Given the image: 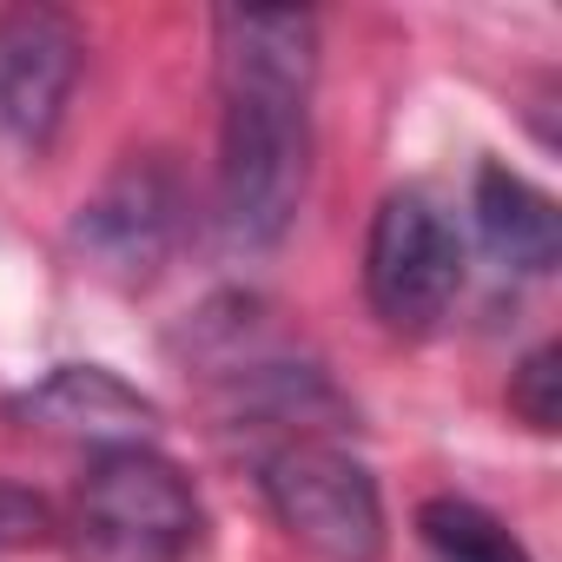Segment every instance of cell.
I'll return each mask as SVG.
<instances>
[{
	"label": "cell",
	"mask_w": 562,
	"mask_h": 562,
	"mask_svg": "<svg viewBox=\"0 0 562 562\" xmlns=\"http://www.w3.org/2000/svg\"><path fill=\"white\" fill-rule=\"evenodd\" d=\"M186 371H199V384L212 391L232 430L265 437L258 450L292 437H338L351 424V404L325 378V364L305 358L258 299H238V292L212 299L186 325Z\"/></svg>",
	"instance_id": "1"
},
{
	"label": "cell",
	"mask_w": 562,
	"mask_h": 562,
	"mask_svg": "<svg viewBox=\"0 0 562 562\" xmlns=\"http://www.w3.org/2000/svg\"><path fill=\"white\" fill-rule=\"evenodd\" d=\"M312 186V106L218 100V232L232 251H271Z\"/></svg>",
	"instance_id": "2"
},
{
	"label": "cell",
	"mask_w": 562,
	"mask_h": 562,
	"mask_svg": "<svg viewBox=\"0 0 562 562\" xmlns=\"http://www.w3.org/2000/svg\"><path fill=\"white\" fill-rule=\"evenodd\" d=\"M258 490L278 529L318 562H378L391 542L378 476L345 450V437H292L258 450Z\"/></svg>",
	"instance_id": "3"
},
{
	"label": "cell",
	"mask_w": 562,
	"mask_h": 562,
	"mask_svg": "<svg viewBox=\"0 0 562 562\" xmlns=\"http://www.w3.org/2000/svg\"><path fill=\"white\" fill-rule=\"evenodd\" d=\"M80 536L93 562H192L205 549V503L153 443L100 450L80 483Z\"/></svg>",
	"instance_id": "4"
},
{
	"label": "cell",
	"mask_w": 562,
	"mask_h": 562,
	"mask_svg": "<svg viewBox=\"0 0 562 562\" xmlns=\"http://www.w3.org/2000/svg\"><path fill=\"white\" fill-rule=\"evenodd\" d=\"M186 225H192V199L179 166L166 153H126L80 205L74 251L93 278L139 292L172 265V251L186 245Z\"/></svg>",
	"instance_id": "5"
},
{
	"label": "cell",
	"mask_w": 562,
	"mask_h": 562,
	"mask_svg": "<svg viewBox=\"0 0 562 562\" xmlns=\"http://www.w3.org/2000/svg\"><path fill=\"white\" fill-rule=\"evenodd\" d=\"M463 292V238L424 186H397L371 212L364 238V299L384 331H430Z\"/></svg>",
	"instance_id": "6"
},
{
	"label": "cell",
	"mask_w": 562,
	"mask_h": 562,
	"mask_svg": "<svg viewBox=\"0 0 562 562\" xmlns=\"http://www.w3.org/2000/svg\"><path fill=\"white\" fill-rule=\"evenodd\" d=\"M80 67H87V34L67 8L0 14V146L41 159L67 120Z\"/></svg>",
	"instance_id": "7"
},
{
	"label": "cell",
	"mask_w": 562,
	"mask_h": 562,
	"mask_svg": "<svg viewBox=\"0 0 562 562\" xmlns=\"http://www.w3.org/2000/svg\"><path fill=\"white\" fill-rule=\"evenodd\" d=\"M218 100H299L318 87V14L305 8H218L212 14Z\"/></svg>",
	"instance_id": "8"
},
{
	"label": "cell",
	"mask_w": 562,
	"mask_h": 562,
	"mask_svg": "<svg viewBox=\"0 0 562 562\" xmlns=\"http://www.w3.org/2000/svg\"><path fill=\"white\" fill-rule=\"evenodd\" d=\"M14 417L27 430H47V437H74V443H93L100 450H133V443H153L159 430V404L146 391H133L120 371L106 364H54L41 384H27L14 397Z\"/></svg>",
	"instance_id": "9"
},
{
	"label": "cell",
	"mask_w": 562,
	"mask_h": 562,
	"mask_svg": "<svg viewBox=\"0 0 562 562\" xmlns=\"http://www.w3.org/2000/svg\"><path fill=\"white\" fill-rule=\"evenodd\" d=\"M470 212H476V232L490 245V258L503 271H522V278H542L562 251V218H555V199L522 179L516 166L503 159H483L476 179H470Z\"/></svg>",
	"instance_id": "10"
},
{
	"label": "cell",
	"mask_w": 562,
	"mask_h": 562,
	"mask_svg": "<svg viewBox=\"0 0 562 562\" xmlns=\"http://www.w3.org/2000/svg\"><path fill=\"white\" fill-rule=\"evenodd\" d=\"M417 542H424L430 562H536L522 549V536L503 516H490L483 503H470V496L417 503Z\"/></svg>",
	"instance_id": "11"
},
{
	"label": "cell",
	"mask_w": 562,
	"mask_h": 562,
	"mask_svg": "<svg viewBox=\"0 0 562 562\" xmlns=\"http://www.w3.org/2000/svg\"><path fill=\"white\" fill-rule=\"evenodd\" d=\"M509 411H516L536 437H549V430L562 424V351H555V345H536V351L509 371Z\"/></svg>",
	"instance_id": "12"
},
{
	"label": "cell",
	"mask_w": 562,
	"mask_h": 562,
	"mask_svg": "<svg viewBox=\"0 0 562 562\" xmlns=\"http://www.w3.org/2000/svg\"><path fill=\"white\" fill-rule=\"evenodd\" d=\"M47 536H54V503L34 496L27 483L0 476V555L8 549H41Z\"/></svg>",
	"instance_id": "13"
}]
</instances>
